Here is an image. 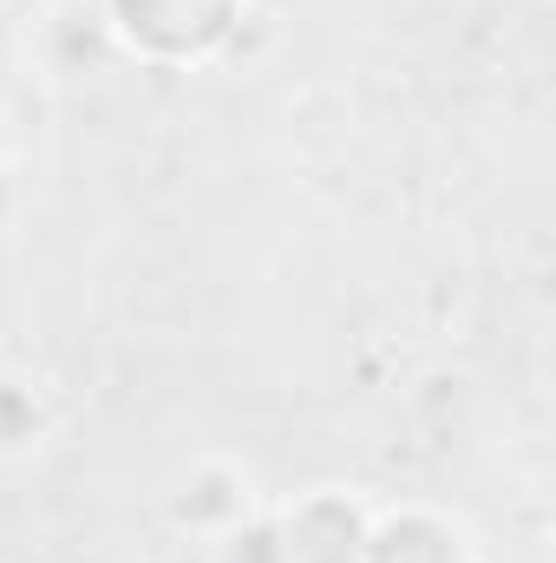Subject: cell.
<instances>
[{
  "instance_id": "1",
  "label": "cell",
  "mask_w": 556,
  "mask_h": 563,
  "mask_svg": "<svg viewBox=\"0 0 556 563\" xmlns=\"http://www.w3.org/2000/svg\"><path fill=\"white\" fill-rule=\"evenodd\" d=\"M249 0H99V20L119 53H138L144 66H197L216 59Z\"/></svg>"
},
{
  "instance_id": "2",
  "label": "cell",
  "mask_w": 556,
  "mask_h": 563,
  "mask_svg": "<svg viewBox=\"0 0 556 563\" xmlns=\"http://www.w3.org/2000/svg\"><path fill=\"white\" fill-rule=\"evenodd\" d=\"M367 531L374 511L341 485H314L276 511L281 563H367Z\"/></svg>"
},
{
  "instance_id": "3",
  "label": "cell",
  "mask_w": 556,
  "mask_h": 563,
  "mask_svg": "<svg viewBox=\"0 0 556 563\" xmlns=\"http://www.w3.org/2000/svg\"><path fill=\"white\" fill-rule=\"evenodd\" d=\"M256 511V485H249V472H236L230 459H203V465H190L184 478H177V492H170V525L177 531H197V538H223L230 525H243Z\"/></svg>"
},
{
  "instance_id": "4",
  "label": "cell",
  "mask_w": 556,
  "mask_h": 563,
  "mask_svg": "<svg viewBox=\"0 0 556 563\" xmlns=\"http://www.w3.org/2000/svg\"><path fill=\"white\" fill-rule=\"evenodd\" d=\"M367 563H478V558H471L465 525H452L432 505H400V511H374Z\"/></svg>"
},
{
  "instance_id": "5",
  "label": "cell",
  "mask_w": 556,
  "mask_h": 563,
  "mask_svg": "<svg viewBox=\"0 0 556 563\" xmlns=\"http://www.w3.org/2000/svg\"><path fill=\"white\" fill-rule=\"evenodd\" d=\"M53 432V407L26 374H0V459H26Z\"/></svg>"
},
{
  "instance_id": "6",
  "label": "cell",
  "mask_w": 556,
  "mask_h": 563,
  "mask_svg": "<svg viewBox=\"0 0 556 563\" xmlns=\"http://www.w3.org/2000/svg\"><path fill=\"white\" fill-rule=\"evenodd\" d=\"M216 563H281V538L269 511H249L243 525H230L216 538Z\"/></svg>"
},
{
  "instance_id": "7",
  "label": "cell",
  "mask_w": 556,
  "mask_h": 563,
  "mask_svg": "<svg viewBox=\"0 0 556 563\" xmlns=\"http://www.w3.org/2000/svg\"><path fill=\"white\" fill-rule=\"evenodd\" d=\"M13 217V184H7V164H0V223Z\"/></svg>"
}]
</instances>
